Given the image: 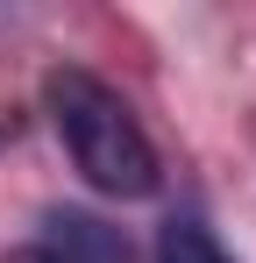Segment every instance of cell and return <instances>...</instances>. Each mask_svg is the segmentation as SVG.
<instances>
[{
    "mask_svg": "<svg viewBox=\"0 0 256 263\" xmlns=\"http://www.w3.org/2000/svg\"><path fill=\"white\" fill-rule=\"evenodd\" d=\"M43 107H50V128L71 149V164L93 192H107V199H150L157 192V178H164L157 142L107 79H93L79 64H57L43 79Z\"/></svg>",
    "mask_w": 256,
    "mask_h": 263,
    "instance_id": "obj_1",
    "label": "cell"
},
{
    "mask_svg": "<svg viewBox=\"0 0 256 263\" xmlns=\"http://www.w3.org/2000/svg\"><path fill=\"white\" fill-rule=\"evenodd\" d=\"M64 263H135L128 256V235L121 228H107L100 214H79V206H57V214H43V235Z\"/></svg>",
    "mask_w": 256,
    "mask_h": 263,
    "instance_id": "obj_2",
    "label": "cell"
},
{
    "mask_svg": "<svg viewBox=\"0 0 256 263\" xmlns=\"http://www.w3.org/2000/svg\"><path fill=\"white\" fill-rule=\"evenodd\" d=\"M7 263H64V256H57L50 242H22V249H14V256H7Z\"/></svg>",
    "mask_w": 256,
    "mask_h": 263,
    "instance_id": "obj_4",
    "label": "cell"
},
{
    "mask_svg": "<svg viewBox=\"0 0 256 263\" xmlns=\"http://www.w3.org/2000/svg\"><path fill=\"white\" fill-rule=\"evenodd\" d=\"M157 263H235V256L213 242V228H207V220L171 214L164 228H157Z\"/></svg>",
    "mask_w": 256,
    "mask_h": 263,
    "instance_id": "obj_3",
    "label": "cell"
}]
</instances>
